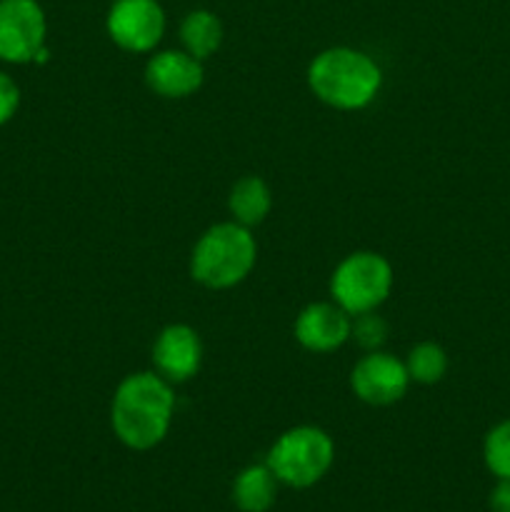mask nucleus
<instances>
[{"label": "nucleus", "mask_w": 510, "mask_h": 512, "mask_svg": "<svg viewBox=\"0 0 510 512\" xmlns=\"http://www.w3.org/2000/svg\"><path fill=\"white\" fill-rule=\"evenodd\" d=\"M173 410L175 395L160 375L135 373L115 390L110 423L120 443L130 450H150L168 435Z\"/></svg>", "instance_id": "1"}, {"label": "nucleus", "mask_w": 510, "mask_h": 512, "mask_svg": "<svg viewBox=\"0 0 510 512\" xmlns=\"http://www.w3.org/2000/svg\"><path fill=\"white\" fill-rule=\"evenodd\" d=\"M393 288V268L378 253H353L335 268L330 293L350 315L375 310Z\"/></svg>", "instance_id": "5"}, {"label": "nucleus", "mask_w": 510, "mask_h": 512, "mask_svg": "<svg viewBox=\"0 0 510 512\" xmlns=\"http://www.w3.org/2000/svg\"><path fill=\"white\" fill-rule=\"evenodd\" d=\"M335 458V445L325 430L298 425L280 435L268 453V468L288 488L305 490L323 480Z\"/></svg>", "instance_id": "4"}, {"label": "nucleus", "mask_w": 510, "mask_h": 512, "mask_svg": "<svg viewBox=\"0 0 510 512\" xmlns=\"http://www.w3.org/2000/svg\"><path fill=\"white\" fill-rule=\"evenodd\" d=\"M180 40L193 58L205 60L223 43V23L210 10H193L180 25Z\"/></svg>", "instance_id": "14"}, {"label": "nucleus", "mask_w": 510, "mask_h": 512, "mask_svg": "<svg viewBox=\"0 0 510 512\" xmlns=\"http://www.w3.org/2000/svg\"><path fill=\"white\" fill-rule=\"evenodd\" d=\"M280 480L268 463L248 465L233 480V503L240 512H268L278 498Z\"/></svg>", "instance_id": "12"}, {"label": "nucleus", "mask_w": 510, "mask_h": 512, "mask_svg": "<svg viewBox=\"0 0 510 512\" xmlns=\"http://www.w3.org/2000/svg\"><path fill=\"white\" fill-rule=\"evenodd\" d=\"M20 108V88L8 73L0 70V125L10 123Z\"/></svg>", "instance_id": "18"}, {"label": "nucleus", "mask_w": 510, "mask_h": 512, "mask_svg": "<svg viewBox=\"0 0 510 512\" xmlns=\"http://www.w3.org/2000/svg\"><path fill=\"white\" fill-rule=\"evenodd\" d=\"M350 325V313H345L338 303H313L295 320V338L305 350L330 353L350 338Z\"/></svg>", "instance_id": "11"}, {"label": "nucleus", "mask_w": 510, "mask_h": 512, "mask_svg": "<svg viewBox=\"0 0 510 512\" xmlns=\"http://www.w3.org/2000/svg\"><path fill=\"white\" fill-rule=\"evenodd\" d=\"M228 208L233 213L235 223L250 228V225H258L268 218L270 208H273V195H270L265 180L255 178V175H245L230 190Z\"/></svg>", "instance_id": "13"}, {"label": "nucleus", "mask_w": 510, "mask_h": 512, "mask_svg": "<svg viewBox=\"0 0 510 512\" xmlns=\"http://www.w3.org/2000/svg\"><path fill=\"white\" fill-rule=\"evenodd\" d=\"M483 460L485 468L495 478L510 480V420H503V423L488 430L483 443Z\"/></svg>", "instance_id": "16"}, {"label": "nucleus", "mask_w": 510, "mask_h": 512, "mask_svg": "<svg viewBox=\"0 0 510 512\" xmlns=\"http://www.w3.org/2000/svg\"><path fill=\"white\" fill-rule=\"evenodd\" d=\"M490 512H510V480L500 478L488 495Z\"/></svg>", "instance_id": "19"}, {"label": "nucleus", "mask_w": 510, "mask_h": 512, "mask_svg": "<svg viewBox=\"0 0 510 512\" xmlns=\"http://www.w3.org/2000/svg\"><path fill=\"white\" fill-rule=\"evenodd\" d=\"M258 245L250 230L240 223H218L205 230L195 243L190 273L205 288H233L253 270Z\"/></svg>", "instance_id": "3"}, {"label": "nucleus", "mask_w": 510, "mask_h": 512, "mask_svg": "<svg viewBox=\"0 0 510 512\" xmlns=\"http://www.w3.org/2000/svg\"><path fill=\"white\" fill-rule=\"evenodd\" d=\"M200 358H203V345L198 333L183 323L168 325L153 345L155 368L175 383L193 378L200 368Z\"/></svg>", "instance_id": "10"}, {"label": "nucleus", "mask_w": 510, "mask_h": 512, "mask_svg": "<svg viewBox=\"0 0 510 512\" xmlns=\"http://www.w3.org/2000/svg\"><path fill=\"white\" fill-rule=\"evenodd\" d=\"M145 83L163 98H185L203 85V63L188 50H163L145 65Z\"/></svg>", "instance_id": "9"}, {"label": "nucleus", "mask_w": 510, "mask_h": 512, "mask_svg": "<svg viewBox=\"0 0 510 512\" xmlns=\"http://www.w3.org/2000/svg\"><path fill=\"white\" fill-rule=\"evenodd\" d=\"M48 20L38 0H0V60L10 65L33 63L45 48Z\"/></svg>", "instance_id": "6"}, {"label": "nucleus", "mask_w": 510, "mask_h": 512, "mask_svg": "<svg viewBox=\"0 0 510 512\" xmlns=\"http://www.w3.org/2000/svg\"><path fill=\"white\" fill-rule=\"evenodd\" d=\"M350 335L365 350H378L385 343V338H388V325H385L380 315H375V310H368V313L355 315L353 325H350Z\"/></svg>", "instance_id": "17"}, {"label": "nucleus", "mask_w": 510, "mask_h": 512, "mask_svg": "<svg viewBox=\"0 0 510 512\" xmlns=\"http://www.w3.org/2000/svg\"><path fill=\"white\" fill-rule=\"evenodd\" d=\"M308 83L323 103L358 110L378 95L383 75L370 55L353 48H330L315 55L308 68Z\"/></svg>", "instance_id": "2"}, {"label": "nucleus", "mask_w": 510, "mask_h": 512, "mask_svg": "<svg viewBox=\"0 0 510 512\" xmlns=\"http://www.w3.org/2000/svg\"><path fill=\"white\" fill-rule=\"evenodd\" d=\"M408 383L410 375L405 363H400L395 355L380 353V350H370L350 373L353 393L370 405L398 403L408 390Z\"/></svg>", "instance_id": "8"}, {"label": "nucleus", "mask_w": 510, "mask_h": 512, "mask_svg": "<svg viewBox=\"0 0 510 512\" xmlns=\"http://www.w3.org/2000/svg\"><path fill=\"white\" fill-rule=\"evenodd\" d=\"M115 45L130 53H148L160 43L165 13L158 0H115L105 20Z\"/></svg>", "instance_id": "7"}, {"label": "nucleus", "mask_w": 510, "mask_h": 512, "mask_svg": "<svg viewBox=\"0 0 510 512\" xmlns=\"http://www.w3.org/2000/svg\"><path fill=\"white\" fill-rule=\"evenodd\" d=\"M410 380L423 385H433L443 380L445 370H448V355L438 343H420L410 350L408 360H405Z\"/></svg>", "instance_id": "15"}]
</instances>
